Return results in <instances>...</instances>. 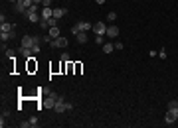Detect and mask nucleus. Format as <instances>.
I'll return each mask as SVG.
<instances>
[{"instance_id": "obj_25", "label": "nucleus", "mask_w": 178, "mask_h": 128, "mask_svg": "<svg viewBox=\"0 0 178 128\" xmlns=\"http://www.w3.org/2000/svg\"><path fill=\"white\" fill-rule=\"evenodd\" d=\"M123 47H125V45H123L121 42H117V43H115V49H123Z\"/></svg>"}, {"instance_id": "obj_22", "label": "nucleus", "mask_w": 178, "mask_h": 128, "mask_svg": "<svg viewBox=\"0 0 178 128\" xmlns=\"http://www.w3.org/2000/svg\"><path fill=\"white\" fill-rule=\"evenodd\" d=\"M30 122H32V126H38V118L36 116H30Z\"/></svg>"}, {"instance_id": "obj_4", "label": "nucleus", "mask_w": 178, "mask_h": 128, "mask_svg": "<svg viewBox=\"0 0 178 128\" xmlns=\"http://www.w3.org/2000/svg\"><path fill=\"white\" fill-rule=\"evenodd\" d=\"M93 32H95V36H105V34H107V26H105V22L93 24Z\"/></svg>"}, {"instance_id": "obj_6", "label": "nucleus", "mask_w": 178, "mask_h": 128, "mask_svg": "<svg viewBox=\"0 0 178 128\" xmlns=\"http://www.w3.org/2000/svg\"><path fill=\"white\" fill-rule=\"evenodd\" d=\"M52 47H67V38H63V36H59L57 40H52Z\"/></svg>"}, {"instance_id": "obj_12", "label": "nucleus", "mask_w": 178, "mask_h": 128, "mask_svg": "<svg viewBox=\"0 0 178 128\" xmlns=\"http://www.w3.org/2000/svg\"><path fill=\"white\" fill-rule=\"evenodd\" d=\"M77 28H79L81 32H89V30H93V24H91V22H79Z\"/></svg>"}, {"instance_id": "obj_9", "label": "nucleus", "mask_w": 178, "mask_h": 128, "mask_svg": "<svg viewBox=\"0 0 178 128\" xmlns=\"http://www.w3.org/2000/svg\"><path fill=\"white\" fill-rule=\"evenodd\" d=\"M65 14H67V8H54V18H56V20L63 18Z\"/></svg>"}, {"instance_id": "obj_2", "label": "nucleus", "mask_w": 178, "mask_h": 128, "mask_svg": "<svg viewBox=\"0 0 178 128\" xmlns=\"http://www.w3.org/2000/svg\"><path fill=\"white\" fill-rule=\"evenodd\" d=\"M71 109V105H69V102H65V101H63V99L61 97H59L57 99V102H56V106H54V110H56V112L57 114H61V112H65V110H69Z\"/></svg>"}, {"instance_id": "obj_15", "label": "nucleus", "mask_w": 178, "mask_h": 128, "mask_svg": "<svg viewBox=\"0 0 178 128\" xmlns=\"http://www.w3.org/2000/svg\"><path fill=\"white\" fill-rule=\"evenodd\" d=\"M26 18H28V22L36 24V22H40V20H42V16L40 14H26Z\"/></svg>"}, {"instance_id": "obj_17", "label": "nucleus", "mask_w": 178, "mask_h": 128, "mask_svg": "<svg viewBox=\"0 0 178 128\" xmlns=\"http://www.w3.org/2000/svg\"><path fill=\"white\" fill-rule=\"evenodd\" d=\"M113 49H115V45H113V43H103V51L105 53H111Z\"/></svg>"}, {"instance_id": "obj_11", "label": "nucleus", "mask_w": 178, "mask_h": 128, "mask_svg": "<svg viewBox=\"0 0 178 128\" xmlns=\"http://www.w3.org/2000/svg\"><path fill=\"white\" fill-rule=\"evenodd\" d=\"M119 36V28L117 26H109L107 28V38H117Z\"/></svg>"}, {"instance_id": "obj_18", "label": "nucleus", "mask_w": 178, "mask_h": 128, "mask_svg": "<svg viewBox=\"0 0 178 128\" xmlns=\"http://www.w3.org/2000/svg\"><path fill=\"white\" fill-rule=\"evenodd\" d=\"M38 24H40V28H42V30H48V28H50L48 20H40V22H38Z\"/></svg>"}, {"instance_id": "obj_26", "label": "nucleus", "mask_w": 178, "mask_h": 128, "mask_svg": "<svg viewBox=\"0 0 178 128\" xmlns=\"http://www.w3.org/2000/svg\"><path fill=\"white\" fill-rule=\"evenodd\" d=\"M95 2H97V4H99V6H103V4H105V2H107V0H95Z\"/></svg>"}, {"instance_id": "obj_13", "label": "nucleus", "mask_w": 178, "mask_h": 128, "mask_svg": "<svg viewBox=\"0 0 178 128\" xmlns=\"http://www.w3.org/2000/svg\"><path fill=\"white\" fill-rule=\"evenodd\" d=\"M12 30H14V24H10V22L0 24V32H12Z\"/></svg>"}, {"instance_id": "obj_1", "label": "nucleus", "mask_w": 178, "mask_h": 128, "mask_svg": "<svg viewBox=\"0 0 178 128\" xmlns=\"http://www.w3.org/2000/svg\"><path fill=\"white\" fill-rule=\"evenodd\" d=\"M57 95L56 93H48V97L44 99V109H52L54 110V106H56V102H57Z\"/></svg>"}, {"instance_id": "obj_8", "label": "nucleus", "mask_w": 178, "mask_h": 128, "mask_svg": "<svg viewBox=\"0 0 178 128\" xmlns=\"http://www.w3.org/2000/svg\"><path fill=\"white\" fill-rule=\"evenodd\" d=\"M14 8H16V12H20V14H26V10H28V6H26L24 0H18V2L14 4Z\"/></svg>"}, {"instance_id": "obj_28", "label": "nucleus", "mask_w": 178, "mask_h": 128, "mask_svg": "<svg viewBox=\"0 0 178 128\" xmlns=\"http://www.w3.org/2000/svg\"><path fill=\"white\" fill-rule=\"evenodd\" d=\"M10 2H14V4H16V2H18V0H10Z\"/></svg>"}, {"instance_id": "obj_23", "label": "nucleus", "mask_w": 178, "mask_h": 128, "mask_svg": "<svg viewBox=\"0 0 178 128\" xmlns=\"http://www.w3.org/2000/svg\"><path fill=\"white\" fill-rule=\"evenodd\" d=\"M95 42H97V45H103V36H97Z\"/></svg>"}, {"instance_id": "obj_14", "label": "nucleus", "mask_w": 178, "mask_h": 128, "mask_svg": "<svg viewBox=\"0 0 178 128\" xmlns=\"http://www.w3.org/2000/svg\"><path fill=\"white\" fill-rule=\"evenodd\" d=\"M75 40H77L79 43H87V34L85 32H79V34H75Z\"/></svg>"}, {"instance_id": "obj_20", "label": "nucleus", "mask_w": 178, "mask_h": 128, "mask_svg": "<svg viewBox=\"0 0 178 128\" xmlns=\"http://www.w3.org/2000/svg\"><path fill=\"white\" fill-rule=\"evenodd\" d=\"M48 24H50V28H54V26H57V20H56V18H50Z\"/></svg>"}, {"instance_id": "obj_21", "label": "nucleus", "mask_w": 178, "mask_h": 128, "mask_svg": "<svg viewBox=\"0 0 178 128\" xmlns=\"http://www.w3.org/2000/svg\"><path fill=\"white\" fill-rule=\"evenodd\" d=\"M168 109H178V101H170L168 102Z\"/></svg>"}, {"instance_id": "obj_24", "label": "nucleus", "mask_w": 178, "mask_h": 128, "mask_svg": "<svg viewBox=\"0 0 178 128\" xmlns=\"http://www.w3.org/2000/svg\"><path fill=\"white\" fill-rule=\"evenodd\" d=\"M50 4H52V0H42V6H44V8L50 6Z\"/></svg>"}, {"instance_id": "obj_16", "label": "nucleus", "mask_w": 178, "mask_h": 128, "mask_svg": "<svg viewBox=\"0 0 178 128\" xmlns=\"http://www.w3.org/2000/svg\"><path fill=\"white\" fill-rule=\"evenodd\" d=\"M26 14H38V4H32V6H28Z\"/></svg>"}, {"instance_id": "obj_10", "label": "nucleus", "mask_w": 178, "mask_h": 128, "mask_svg": "<svg viewBox=\"0 0 178 128\" xmlns=\"http://www.w3.org/2000/svg\"><path fill=\"white\" fill-rule=\"evenodd\" d=\"M48 36H50L52 40H57V38H59V28H57V26L48 28Z\"/></svg>"}, {"instance_id": "obj_19", "label": "nucleus", "mask_w": 178, "mask_h": 128, "mask_svg": "<svg viewBox=\"0 0 178 128\" xmlns=\"http://www.w3.org/2000/svg\"><path fill=\"white\" fill-rule=\"evenodd\" d=\"M107 20H109V22H115V20H117V14H115V12H109V14H107Z\"/></svg>"}, {"instance_id": "obj_7", "label": "nucleus", "mask_w": 178, "mask_h": 128, "mask_svg": "<svg viewBox=\"0 0 178 128\" xmlns=\"http://www.w3.org/2000/svg\"><path fill=\"white\" fill-rule=\"evenodd\" d=\"M40 16H42V20H50V18H54V10H52V6H46V8H42Z\"/></svg>"}, {"instance_id": "obj_5", "label": "nucleus", "mask_w": 178, "mask_h": 128, "mask_svg": "<svg viewBox=\"0 0 178 128\" xmlns=\"http://www.w3.org/2000/svg\"><path fill=\"white\" fill-rule=\"evenodd\" d=\"M20 45H22V47H28V49L36 47V42H34V36H24V38H22V42H20Z\"/></svg>"}, {"instance_id": "obj_27", "label": "nucleus", "mask_w": 178, "mask_h": 128, "mask_svg": "<svg viewBox=\"0 0 178 128\" xmlns=\"http://www.w3.org/2000/svg\"><path fill=\"white\" fill-rule=\"evenodd\" d=\"M24 2H26V6H32V4H34V0H24Z\"/></svg>"}, {"instance_id": "obj_3", "label": "nucleus", "mask_w": 178, "mask_h": 128, "mask_svg": "<svg viewBox=\"0 0 178 128\" xmlns=\"http://www.w3.org/2000/svg\"><path fill=\"white\" fill-rule=\"evenodd\" d=\"M164 120H166V124L176 122V120H178V109H168L166 114H164Z\"/></svg>"}]
</instances>
